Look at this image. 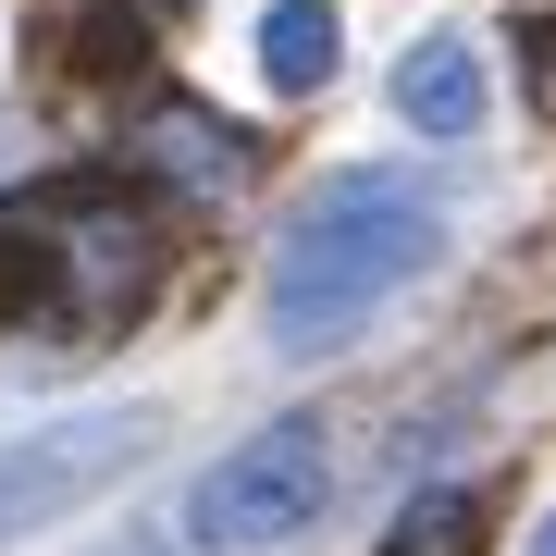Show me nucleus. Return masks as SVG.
<instances>
[{"mask_svg":"<svg viewBox=\"0 0 556 556\" xmlns=\"http://www.w3.org/2000/svg\"><path fill=\"white\" fill-rule=\"evenodd\" d=\"M433 248H445V223H433L420 186H396V174L309 186L298 223L273 236V285H260V334H273V358H334L383 298H408V285L433 273Z\"/></svg>","mask_w":556,"mask_h":556,"instance_id":"f257e3e1","label":"nucleus"},{"mask_svg":"<svg viewBox=\"0 0 556 556\" xmlns=\"http://www.w3.org/2000/svg\"><path fill=\"white\" fill-rule=\"evenodd\" d=\"M161 298V211L124 199V186H50L38 211L0 223V321L50 346L124 334Z\"/></svg>","mask_w":556,"mask_h":556,"instance_id":"f03ea898","label":"nucleus"},{"mask_svg":"<svg viewBox=\"0 0 556 556\" xmlns=\"http://www.w3.org/2000/svg\"><path fill=\"white\" fill-rule=\"evenodd\" d=\"M321 495H334V457H321V420H273V433H248L223 470L186 495V532L211 556H260V544H298Z\"/></svg>","mask_w":556,"mask_h":556,"instance_id":"7ed1b4c3","label":"nucleus"},{"mask_svg":"<svg viewBox=\"0 0 556 556\" xmlns=\"http://www.w3.org/2000/svg\"><path fill=\"white\" fill-rule=\"evenodd\" d=\"M149 445H161V408H75V420L13 433V445H0V544L50 532L62 507H87L100 482H124Z\"/></svg>","mask_w":556,"mask_h":556,"instance_id":"20e7f679","label":"nucleus"},{"mask_svg":"<svg viewBox=\"0 0 556 556\" xmlns=\"http://www.w3.org/2000/svg\"><path fill=\"white\" fill-rule=\"evenodd\" d=\"M396 112L420 124V137H470L482 124V50L470 38H420L396 62Z\"/></svg>","mask_w":556,"mask_h":556,"instance_id":"39448f33","label":"nucleus"},{"mask_svg":"<svg viewBox=\"0 0 556 556\" xmlns=\"http://www.w3.org/2000/svg\"><path fill=\"white\" fill-rule=\"evenodd\" d=\"M260 75H273L285 100H309V87L334 75V0H273V13H260Z\"/></svg>","mask_w":556,"mask_h":556,"instance_id":"423d86ee","label":"nucleus"},{"mask_svg":"<svg viewBox=\"0 0 556 556\" xmlns=\"http://www.w3.org/2000/svg\"><path fill=\"white\" fill-rule=\"evenodd\" d=\"M149 149H161V174H186L199 199H236V186H248V149H236V124H211V112H186V100L149 124Z\"/></svg>","mask_w":556,"mask_h":556,"instance_id":"0eeeda50","label":"nucleus"},{"mask_svg":"<svg viewBox=\"0 0 556 556\" xmlns=\"http://www.w3.org/2000/svg\"><path fill=\"white\" fill-rule=\"evenodd\" d=\"M445 532H457V495L408 507V519H396V544H383V556H445Z\"/></svg>","mask_w":556,"mask_h":556,"instance_id":"6e6552de","label":"nucleus"},{"mask_svg":"<svg viewBox=\"0 0 556 556\" xmlns=\"http://www.w3.org/2000/svg\"><path fill=\"white\" fill-rule=\"evenodd\" d=\"M100 556H174V532H124V544H100Z\"/></svg>","mask_w":556,"mask_h":556,"instance_id":"1a4fd4ad","label":"nucleus"},{"mask_svg":"<svg viewBox=\"0 0 556 556\" xmlns=\"http://www.w3.org/2000/svg\"><path fill=\"white\" fill-rule=\"evenodd\" d=\"M532 556H556V519H544V532H532Z\"/></svg>","mask_w":556,"mask_h":556,"instance_id":"9d476101","label":"nucleus"}]
</instances>
